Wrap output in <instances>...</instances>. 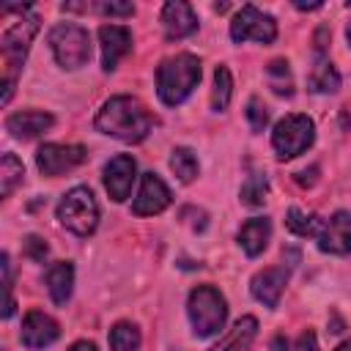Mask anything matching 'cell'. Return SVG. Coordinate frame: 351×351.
<instances>
[{"label":"cell","mask_w":351,"mask_h":351,"mask_svg":"<svg viewBox=\"0 0 351 351\" xmlns=\"http://www.w3.org/2000/svg\"><path fill=\"white\" fill-rule=\"evenodd\" d=\"M58 337H60V324H58L52 315L41 313V310H30V313L25 315L22 332H19V340H22L25 348L38 351V348L52 346Z\"/></svg>","instance_id":"12"},{"label":"cell","mask_w":351,"mask_h":351,"mask_svg":"<svg viewBox=\"0 0 351 351\" xmlns=\"http://www.w3.org/2000/svg\"><path fill=\"white\" fill-rule=\"evenodd\" d=\"M99 44H101V69L115 71L118 63L132 52V30L126 25H101Z\"/></svg>","instance_id":"13"},{"label":"cell","mask_w":351,"mask_h":351,"mask_svg":"<svg viewBox=\"0 0 351 351\" xmlns=\"http://www.w3.org/2000/svg\"><path fill=\"white\" fill-rule=\"evenodd\" d=\"M313 140H315V123L302 112H291L280 118L271 132V148L277 151L280 159H293L304 154L313 145Z\"/></svg>","instance_id":"7"},{"label":"cell","mask_w":351,"mask_h":351,"mask_svg":"<svg viewBox=\"0 0 351 351\" xmlns=\"http://www.w3.org/2000/svg\"><path fill=\"white\" fill-rule=\"evenodd\" d=\"M170 170L178 176V181H181V184L195 181V176H197V170H200L195 151H192V148H186V145H176V148H173V154H170Z\"/></svg>","instance_id":"23"},{"label":"cell","mask_w":351,"mask_h":351,"mask_svg":"<svg viewBox=\"0 0 351 351\" xmlns=\"http://www.w3.org/2000/svg\"><path fill=\"white\" fill-rule=\"evenodd\" d=\"M266 80H269V88L277 93V96H291L293 93V77H291V66L288 60L277 58L266 66Z\"/></svg>","instance_id":"27"},{"label":"cell","mask_w":351,"mask_h":351,"mask_svg":"<svg viewBox=\"0 0 351 351\" xmlns=\"http://www.w3.org/2000/svg\"><path fill=\"white\" fill-rule=\"evenodd\" d=\"M247 121H250V129L252 132H263L266 123H269V110H266V104L258 96H252L247 101Z\"/></svg>","instance_id":"30"},{"label":"cell","mask_w":351,"mask_h":351,"mask_svg":"<svg viewBox=\"0 0 351 351\" xmlns=\"http://www.w3.org/2000/svg\"><path fill=\"white\" fill-rule=\"evenodd\" d=\"M151 126L154 115L137 96H112L96 112V129L121 143H143Z\"/></svg>","instance_id":"1"},{"label":"cell","mask_w":351,"mask_h":351,"mask_svg":"<svg viewBox=\"0 0 351 351\" xmlns=\"http://www.w3.org/2000/svg\"><path fill=\"white\" fill-rule=\"evenodd\" d=\"M49 49L60 69H80L90 60V36L77 22H58L49 30Z\"/></svg>","instance_id":"5"},{"label":"cell","mask_w":351,"mask_h":351,"mask_svg":"<svg viewBox=\"0 0 351 351\" xmlns=\"http://www.w3.org/2000/svg\"><path fill=\"white\" fill-rule=\"evenodd\" d=\"M230 38L236 44H244V41L271 44L277 38V22L271 14H263L255 5H241L230 19Z\"/></svg>","instance_id":"8"},{"label":"cell","mask_w":351,"mask_h":351,"mask_svg":"<svg viewBox=\"0 0 351 351\" xmlns=\"http://www.w3.org/2000/svg\"><path fill=\"white\" fill-rule=\"evenodd\" d=\"M200 77H203V66H200L197 55H192V52L170 55L156 69V93L167 107H176L189 99V93L197 88Z\"/></svg>","instance_id":"3"},{"label":"cell","mask_w":351,"mask_h":351,"mask_svg":"<svg viewBox=\"0 0 351 351\" xmlns=\"http://www.w3.org/2000/svg\"><path fill=\"white\" fill-rule=\"evenodd\" d=\"M346 38H348V47H351V22H348V27H346Z\"/></svg>","instance_id":"36"},{"label":"cell","mask_w":351,"mask_h":351,"mask_svg":"<svg viewBox=\"0 0 351 351\" xmlns=\"http://www.w3.org/2000/svg\"><path fill=\"white\" fill-rule=\"evenodd\" d=\"M186 313L197 337H214L225 329L228 321V302L214 285H197L189 291Z\"/></svg>","instance_id":"4"},{"label":"cell","mask_w":351,"mask_h":351,"mask_svg":"<svg viewBox=\"0 0 351 351\" xmlns=\"http://www.w3.org/2000/svg\"><path fill=\"white\" fill-rule=\"evenodd\" d=\"M335 351H351V337H348V340H343V343H340Z\"/></svg>","instance_id":"35"},{"label":"cell","mask_w":351,"mask_h":351,"mask_svg":"<svg viewBox=\"0 0 351 351\" xmlns=\"http://www.w3.org/2000/svg\"><path fill=\"white\" fill-rule=\"evenodd\" d=\"M69 351H99V348H96L90 340H77V343H74Z\"/></svg>","instance_id":"33"},{"label":"cell","mask_w":351,"mask_h":351,"mask_svg":"<svg viewBox=\"0 0 351 351\" xmlns=\"http://www.w3.org/2000/svg\"><path fill=\"white\" fill-rule=\"evenodd\" d=\"M0 266H3V285H5V307H3V318H11L14 315V285H11V263H8V252H3L0 258Z\"/></svg>","instance_id":"31"},{"label":"cell","mask_w":351,"mask_h":351,"mask_svg":"<svg viewBox=\"0 0 351 351\" xmlns=\"http://www.w3.org/2000/svg\"><path fill=\"white\" fill-rule=\"evenodd\" d=\"M22 252H25V255H27L30 261L41 263V261L47 258L49 247H47V241H44L41 236H27V239H25V244H22Z\"/></svg>","instance_id":"32"},{"label":"cell","mask_w":351,"mask_h":351,"mask_svg":"<svg viewBox=\"0 0 351 351\" xmlns=\"http://www.w3.org/2000/svg\"><path fill=\"white\" fill-rule=\"evenodd\" d=\"M38 25H41L38 14H33L30 8H25L19 14V19H14L3 30V38H0V52H3V96H0V101L3 104H8L11 96H14V88H16L22 63L27 58L30 41L38 33Z\"/></svg>","instance_id":"2"},{"label":"cell","mask_w":351,"mask_h":351,"mask_svg":"<svg viewBox=\"0 0 351 351\" xmlns=\"http://www.w3.org/2000/svg\"><path fill=\"white\" fill-rule=\"evenodd\" d=\"M140 329L129 321H118L110 329V351H140Z\"/></svg>","instance_id":"25"},{"label":"cell","mask_w":351,"mask_h":351,"mask_svg":"<svg viewBox=\"0 0 351 351\" xmlns=\"http://www.w3.org/2000/svg\"><path fill=\"white\" fill-rule=\"evenodd\" d=\"M25 181V165L14 154H3L0 162V195L11 197V192Z\"/></svg>","instance_id":"24"},{"label":"cell","mask_w":351,"mask_h":351,"mask_svg":"<svg viewBox=\"0 0 351 351\" xmlns=\"http://www.w3.org/2000/svg\"><path fill=\"white\" fill-rule=\"evenodd\" d=\"M318 250L329 255H351V214L337 211L329 219H324V228L318 233Z\"/></svg>","instance_id":"14"},{"label":"cell","mask_w":351,"mask_h":351,"mask_svg":"<svg viewBox=\"0 0 351 351\" xmlns=\"http://www.w3.org/2000/svg\"><path fill=\"white\" fill-rule=\"evenodd\" d=\"M137 178V162L132 154H118L104 165V189L115 203H123Z\"/></svg>","instance_id":"11"},{"label":"cell","mask_w":351,"mask_h":351,"mask_svg":"<svg viewBox=\"0 0 351 351\" xmlns=\"http://www.w3.org/2000/svg\"><path fill=\"white\" fill-rule=\"evenodd\" d=\"M170 200H173V195H170L167 184H165L156 173H143L137 197L132 200V214H137V217L162 214V211L170 206Z\"/></svg>","instance_id":"10"},{"label":"cell","mask_w":351,"mask_h":351,"mask_svg":"<svg viewBox=\"0 0 351 351\" xmlns=\"http://www.w3.org/2000/svg\"><path fill=\"white\" fill-rule=\"evenodd\" d=\"M162 30H165L167 41H178V38L192 36L197 30V16H195L192 5L184 0L165 3L162 5Z\"/></svg>","instance_id":"15"},{"label":"cell","mask_w":351,"mask_h":351,"mask_svg":"<svg viewBox=\"0 0 351 351\" xmlns=\"http://www.w3.org/2000/svg\"><path fill=\"white\" fill-rule=\"evenodd\" d=\"M233 96V77L228 71V66H217L214 69V90H211V110L222 112L230 104Z\"/></svg>","instance_id":"28"},{"label":"cell","mask_w":351,"mask_h":351,"mask_svg":"<svg viewBox=\"0 0 351 351\" xmlns=\"http://www.w3.org/2000/svg\"><path fill=\"white\" fill-rule=\"evenodd\" d=\"M285 285H288V269H285V266H269V269L258 271V274L250 280L252 296H255L263 307H269V310H274V307L280 304V296H282Z\"/></svg>","instance_id":"16"},{"label":"cell","mask_w":351,"mask_h":351,"mask_svg":"<svg viewBox=\"0 0 351 351\" xmlns=\"http://www.w3.org/2000/svg\"><path fill=\"white\" fill-rule=\"evenodd\" d=\"M271 348L274 351H318V340H315V332L313 329H304L296 340H285L282 335H277L271 340Z\"/></svg>","instance_id":"29"},{"label":"cell","mask_w":351,"mask_h":351,"mask_svg":"<svg viewBox=\"0 0 351 351\" xmlns=\"http://www.w3.org/2000/svg\"><path fill=\"white\" fill-rule=\"evenodd\" d=\"M296 8H302V11L307 8L310 11V8H321V3H296Z\"/></svg>","instance_id":"34"},{"label":"cell","mask_w":351,"mask_h":351,"mask_svg":"<svg viewBox=\"0 0 351 351\" xmlns=\"http://www.w3.org/2000/svg\"><path fill=\"white\" fill-rule=\"evenodd\" d=\"M307 88L313 93H335L340 88V74L337 69L326 60V58H318V63L313 66L310 77H307Z\"/></svg>","instance_id":"21"},{"label":"cell","mask_w":351,"mask_h":351,"mask_svg":"<svg viewBox=\"0 0 351 351\" xmlns=\"http://www.w3.org/2000/svg\"><path fill=\"white\" fill-rule=\"evenodd\" d=\"M47 291L52 296L55 304H66L71 299V288H74V266L69 261H55L49 269H47Z\"/></svg>","instance_id":"20"},{"label":"cell","mask_w":351,"mask_h":351,"mask_svg":"<svg viewBox=\"0 0 351 351\" xmlns=\"http://www.w3.org/2000/svg\"><path fill=\"white\" fill-rule=\"evenodd\" d=\"M52 126H55V118L41 110H22V112H14L5 118V129L19 140H33Z\"/></svg>","instance_id":"17"},{"label":"cell","mask_w":351,"mask_h":351,"mask_svg":"<svg viewBox=\"0 0 351 351\" xmlns=\"http://www.w3.org/2000/svg\"><path fill=\"white\" fill-rule=\"evenodd\" d=\"M285 228H288L291 233H296V236L318 239V233H321V228H324V219H321L318 214H307V211L291 206L288 214H285Z\"/></svg>","instance_id":"22"},{"label":"cell","mask_w":351,"mask_h":351,"mask_svg":"<svg viewBox=\"0 0 351 351\" xmlns=\"http://www.w3.org/2000/svg\"><path fill=\"white\" fill-rule=\"evenodd\" d=\"M266 195H269V178H266V173H252L241 184V189H239V200L244 206H250V208L263 206L266 203Z\"/></svg>","instance_id":"26"},{"label":"cell","mask_w":351,"mask_h":351,"mask_svg":"<svg viewBox=\"0 0 351 351\" xmlns=\"http://www.w3.org/2000/svg\"><path fill=\"white\" fill-rule=\"evenodd\" d=\"M239 247L250 255V258H258L266 247H269V239H271V219L269 217H252L247 219L241 228H239Z\"/></svg>","instance_id":"18"},{"label":"cell","mask_w":351,"mask_h":351,"mask_svg":"<svg viewBox=\"0 0 351 351\" xmlns=\"http://www.w3.org/2000/svg\"><path fill=\"white\" fill-rule=\"evenodd\" d=\"M255 335H258V318H255V315H241V318L225 332V337H222L217 346H211L208 351H250Z\"/></svg>","instance_id":"19"},{"label":"cell","mask_w":351,"mask_h":351,"mask_svg":"<svg viewBox=\"0 0 351 351\" xmlns=\"http://www.w3.org/2000/svg\"><path fill=\"white\" fill-rule=\"evenodd\" d=\"M58 219L74 236H90L99 225V203L88 186L69 189L58 203Z\"/></svg>","instance_id":"6"},{"label":"cell","mask_w":351,"mask_h":351,"mask_svg":"<svg viewBox=\"0 0 351 351\" xmlns=\"http://www.w3.org/2000/svg\"><path fill=\"white\" fill-rule=\"evenodd\" d=\"M88 159V151L82 145H60V143H44L36 151V165L41 170V176L47 178H58L74 167H80Z\"/></svg>","instance_id":"9"}]
</instances>
